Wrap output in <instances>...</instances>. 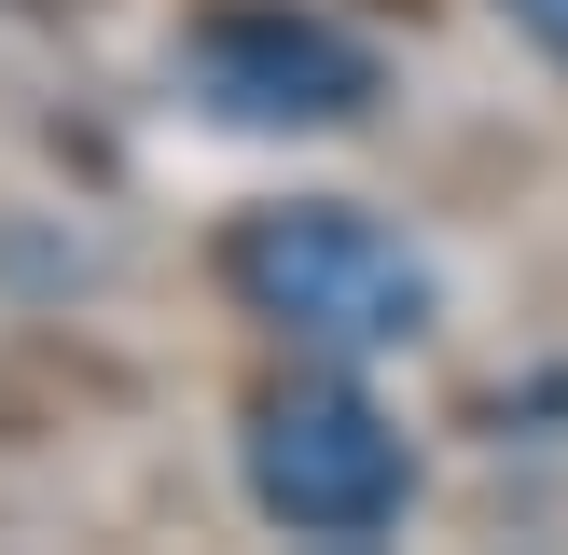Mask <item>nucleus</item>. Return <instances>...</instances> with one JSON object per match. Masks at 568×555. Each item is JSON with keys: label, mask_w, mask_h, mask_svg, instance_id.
Returning a JSON list of instances; mask_svg holds the SVG:
<instances>
[{"label": "nucleus", "mask_w": 568, "mask_h": 555, "mask_svg": "<svg viewBox=\"0 0 568 555\" xmlns=\"http://www.w3.org/2000/svg\"><path fill=\"white\" fill-rule=\"evenodd\" d=\"M499 14H514V28H527V42H541V56H555V70H568V0H499Z\"/></svg>", "instance_id": "4"}, {"label": "nucleus", "mask_w": 568, "mask_h": 555, "mask_svg": "<svg viewBox=\"0 0 568 555\" xmlns=\"http://www.w3.org/2000/svg\"><path fill=\"white\" fill-rule=\"evenodd\" d=\"M236 472H250V514L292 527V542H375V527L416 514V444L375 389L347 375H277L236 431Z\"/></svg>", "instance_id": "2"}, {"label": "nucleus", "mask_w": 568, "mask_h": 555, "mask_svg": "<svg viewBox=\"0 0 568 555\" xmlns=\"http://www.w3.org/2000/svg\"><path fill=\"white\" fill-rule=\"evenodd\" d=\"M222 292L305 361H388L430 333L444 278L403 222L347 209V194H277V209H236L222 222Z\"/></svg>", "instance_id": "1"}, {"label": "nucleus", "mask_w": 568, "mask_h": 555, "mask_svg": "<svg viewBox=\"0 0 568 555\" xmlns=\"http://www.w3.org/2000/svg\"><path fill=\"white\" fill-rule=\"evenodd\" d=\"M181 83H194V111H222L250 139H333L388 98L375 42L320 0H209L181 28Z\"/></svg>", "instance_id": "3"}]
</instances>
